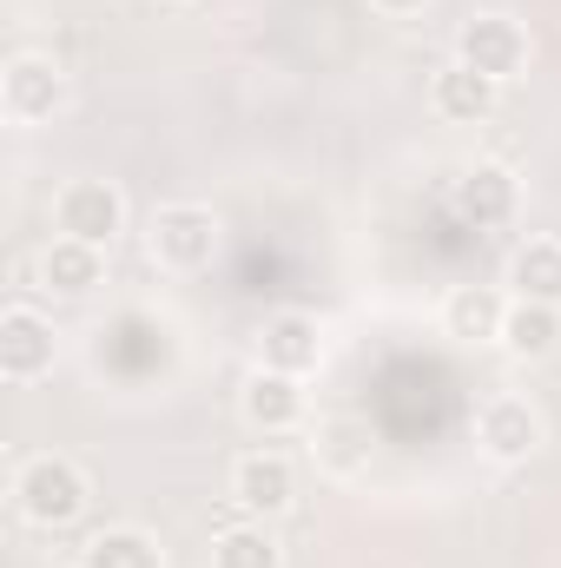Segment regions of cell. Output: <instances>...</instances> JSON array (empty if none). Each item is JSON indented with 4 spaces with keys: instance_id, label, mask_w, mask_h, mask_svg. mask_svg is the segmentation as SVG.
Wrapping results in <instances>:
<instances>
[{
    "instance_id": "14",
    "label": "cell",
    "mask_w": 561,
    "mask_h": 568,
    "mask_svg": "<svg viewBox=\"0 0 561 568\" xmlns=\"http://www.w3.org/2000/svg\"><path fill=\"white\" fill-rule=\"evenodd\" d=\"M502 344L516 351V357H549L561 344V311L555 304H509V317H502Z\"/></svg>"
},
{
    "instance_id": "5",
    "label": "cell",
    "mask_w": 561,
    "mask_h": 568,
    "mask_svg": "<svg viewBox=\"0 0 561 568\" xmlns=\"http://www.w3.org/2000/svg\"><path fill=\"white\" fill-rule=\"evenodd\" d=\"M476 436H482V449H489L496 463H522V456H536L542 424H536V410H529L522 397H489L482 417H476Z\"/></svg>"
},
{
    "instance_id": "3",
    "label": "cell",
    "mask_w": 561,
    "mask_h": 568,
    "mask_svg": "<svg viewBox=\"0 0 561 568\" xmlns=\"http://www.w3.org/2000/svg\"><path fill=\"white\" fill-rule=\"evenodd\" d=\"M53 225L60 239H80V245H113V232L126 225V205L106 179H73L53 205Z\"/></svg>"
},
{
    "instance_id": "6",
    "label": "cell",
    "mask_w": 561,
    "mask_h": 568,
    "mask_svg": "<svg viewBox=\"0 0 561 568\" xmlns=\"http://www.w3.org/2000/svg\"><path fill=\"white\" fill-rule=\"evenodd\" d=\"M232 496L252 516H278V509H290V496H297V476H290V463H284L278 449H258V456H245L232 469Z\"/></svg>"
},
{
    "instance_id": "19",
    "label": "cell",
    "mask_w": 561,
    "mask_h": 568,
    "mask_svg": "<svg viewBox=\"0 0 561 568\" xmlns=\"http://www.w3.org/2000/svg\"><path fill=\"white\" fill-rule=\"evenodd\" d=\"M377 7H384V13H417L422 0H377Z\"/></svg>"
},
{
    "instance_id": "9",
    "label": "cell",
    "mask_w": 561,
    "mask_h": 568,
    "mask_svg": "<svg viewBox=\"0 0 561 568\" xmlns=\"http://www.w3.org/2000/svg\"><path fill=\"white\" fill-rule=\"evenodd\" d=\"M53 364V331L33 317V311H7L0 317V371L13 377V384H27V377H40Z\"/></svg>"
},
{
    "instance_id": "17",
    "label": "cell",
    "mask_w": 561,
    "mask_h": 568,
    "mask_svg": "<svg viewBox=\"0 0 561 568\" xmlns=\"http://www.w3.org/2000/svg\"><path fill=\"white\" fill-rule=\"evenodd\" d=\"M80 568H159V549L145 542L140 529H106V536L86 542Z\"/></svg>"
},
{
    "instance_id": "1",
    "label": "cell",
    "mask_w": 561,
    "mask_h": 568,
    "mask_svg": "<svg viewBox=\"0 0 561 568\" xmlns=\"http://www.w3.org/2000/svg\"><path fill=\"white\" fill-rule=\"evenodd\" d=\"M20 516L27 523H40V529H60V523H73L80 509H86V476L67 463V456H33L27 469H20Z\"/></svg>"
},
{
    "instance_id": "16",
    "label": "cell",
    "mask_w": 561,
    "mask_h": 568,
    "mask_svg": "<svg viewBox=\"0 0 561 568\" xmlns=\"http://www.w3.org/2000/svg\"><path fill=\"white\" fill-rule=\"evenodd\" d=\"M40 278L53 284V291H67V297L93 291V284H100V245L53 239V245H47V258H40Z\"/></svg>"
},
{
    "instance_id": "2",
    "label": "cell",
    "mask_w": 561,
    "mask_h": 568,
    "mask_svg": "<svg viewBox=\"0 0 561 568\" xmlns=\"http://www.w3.org/2000/svg\"><path fill=\"white\" fill-rule=\"evenodd\" d=\"M218 252V219L205 205H165L152 219V258L172 272H205Z\"/></svg>"
},
{
    "instance_id": "10",
    "label": "cell",
    "mask_w": 561,
    "mask_h": 568,
    "mask_svg": "<svg viewBox=\"0 0 561 568\" xmlns=\"http://www.w3.org/2000/svg\"><path fill=\"white\" fill-rule=\"evenodd\" d=\"M429 100H436V113H442V120L476 126V120H489V106H496V80H489V73H476V67H462V60H449V67L436 73Z\"/></svg>"
},
{
    "instance_id": "4",
    "label": "cell",
    "mask_w": 561,
    "mask_h": 568,
    "mask_svg": "<svg viewBox=\"0 0 561 568\" xmlns=\"http://www.w3.org/2000/svg\"><path fill=\"white\" fill-rule=\"evenodd\" d=\"M456 60H462V67H476V73H489V80L502 87V80H516V73H522L529 40H522V27H516V20H502V13H476V20L462 27V40H456Z\"/></svg>"
},
{
    "instance_id": "11",
    "label": "cell",
    "mask_w": 561,
    "mask_h": 568,
    "mask_svg": "<svg viewBox=\"0 0 561 568\" xmlns=\"http://www.w3.org/2000/svg\"><path fill=\"white\" fill-rule=\"evenodd\" d=\"M456 212H462L469 225H509V212H516V179H509V165H469L462 185H456Z\"/></svg>"
},
{
    "instance_id": "12",
    "label": "cell",
    "mask_w": 561,
    "mask_h": 568,
    "mask_svg": "<svg viewBox=\"0 0 561 568\" xmlns=\"http://www.w3.org/2000/svg\"><path fill=\"white\" fill-rule=\"evenodd\" d=\"M509 284L522 304H555L561 311V245L555 239H536L509 258Z\"/></svg>"
},
{
    "instance_id": "13",
    "label": "cell",
    "mask_w": 561,
    "mask_h": 568,
    "mask_svg": "<svg viewBox=\"0 0 561 568\" xmlns=\"http://www.w3.org/2000/svg\"><path fill=\"white\" fill-rule=\"evenodd\" d=\"M245 417L258 429H290L304 417V390H297V377H284V371H258L252 384H245Z\"/></svg>"
},
{
    "instance_id": "8",
    "label": "cell",
    "mask_w": 561,
    "mask_h": 568,
    "mask_svg": "<svg viewBox=\"0 0 561 568\" xmlns=\"http://www.w3.org/2000/svg\"><path fill=\"white\" fill-rule=\"evenodd\" d=\"M265 371H284V377H304V371H317V351H324V337H317V317H304V311H278L272 324H265Z\"/></svg>"
},
{
    "instance_id": "18",
    "label": "cell",
    "mask_w": 561,
    "mask_h": 568,
    "mask_svg": "<svg viewBox=\"0 0 561 568\" xmlns=\"http://www.w3.org/2000/svg\"><path fill=\"white\" fill-rule=\"evenodd\" d=\"M212 568H278V542L265 529H225L212 542Z\"/></svg>"
},
{
    "instance_id": "7",
    "label": "cell",
    "mask_w": 561,
    "mask_h": 568,
    "mask_svg": "<svg viewBox=\"0 0 561 568\" xmlns=\"http://www.w3.org/2000/svg\"><path fill=\"white\" fill-rule=\"evenodd\" d=\"M0 93H7V113L20 120V126H33V120H53V106H60V67L53 60H33V53H20L13 67H7V80H0Z\"/></svg>"
},
{
    "instance_id": "15",
    "label": "cell",
    "mask_w": 561,
    "mask_h": 568,
    "mask_svg": "<svg viewBox=\"0 0 561 568\" xmlns=\"http://www.w3.org/2000/svg\"><path fill=\"white\" fill-rule=\"evenodd\" d=\"M442 317H449V337H502L509 304H502V291H489V284H462Z\"/></svg>"
}]
</instances>
